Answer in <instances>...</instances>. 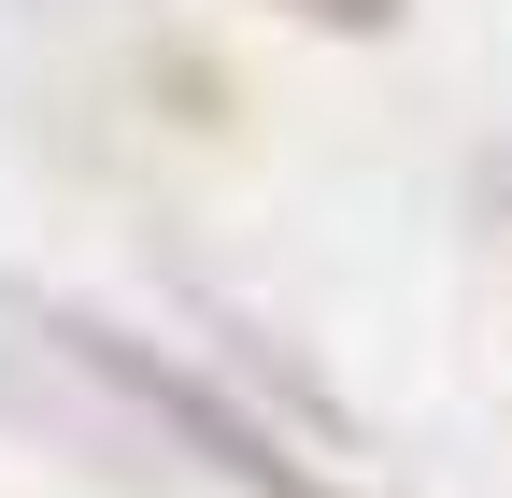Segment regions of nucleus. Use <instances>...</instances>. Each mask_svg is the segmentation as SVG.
Returning a JSON list of instances; mask_svg holds the SVG:
<instances>
[{"label":"nucleus","instance_id":"1","mask_svg":"<svg viewBox=\"0 0 512 498\" xmlns=\"http://www.w3.org/2000/svg\"><path fill=\"white\" fill-rule=\"evenodd\" d=\"M57 342H72L86 370H100V385L114 399H143L157 427H171V442L185 456H200L214 484H242V498H342L328 470H313L299 442H285V427H256L228 385H200V370H185V356H157V342H128V328H100V314H57Z\"/></svg>","mask_w":512,"mask_h":498},{"label":"nucleus","instance_id":"2","mask_svg":"<svg viewBox=\"0 0 512 498\" xmlns=\"http://www.w3.org/2000/svg\"><path fill=\"white\" fill-rule=\"evenodd\" d=\"M299 15L342 29V43H384V29H399V0H299Z\"/></svg>","mask_w":512,"mask_h":498}]
</instances>
